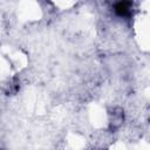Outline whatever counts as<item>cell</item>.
<instances>
[{
  "mask_svg": "<svg viewBox=\"0 0 150 150\" xmlns=\"http://www.w3.org/2000/svg\"><path fill=\"white\" fill-rule=\"evenodd\" d=\"M132 4L130 0H118L114 5V11L118 16H129Z\"/></svg>",
  "mask_w": 150,
  "mask_h": 150,
  "instance_id": "obj_1",
  "label": "cell"
},
{
  "mask_svg": "<svg viewBox=\"0 0 150 150\" xmlns=\"http://www.w3.org/2000/svg\"><path fill=\"white\" fill-rule=\"evenodd\" d=\"M122 121H123V115H122V112L120 111L118 114L117 112H114L112 114V120H111V125L112 127H115V128H118L121 124H122Z\"/></svg>",
  "mask_w": 150,
  "mask_h": 150,
  "instance_id": "obj_2",
  "label": "cell"
}]
</instances>
